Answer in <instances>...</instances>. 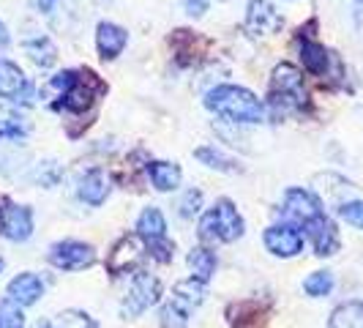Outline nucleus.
Masks as SVG:
<instances>
[{
    "mask_svg": "<svg viewBox=\"0 0 363 328\" xmlns=\"http://www.w3.org/2000/svg\"><path fill=\"white\" fill-rule=\"evenodd\" d=\"M205 107L221 118H227L230 124H243V126L262 124L265 112H268V107L255 93L249 88H240V85H216L205 96Z\"/></svg>",
    "mask_w": 363,
    "mask_h": 328,
    "instance_id": "obj_1",
    "label": "nucleus"
},
{
    "mask_svg": "<svg viewBox=\"0 0 363 328\" xmlns=\"http://www.w3.org/2000/svg\"><path fill=\"white\" fill-rule=\"evenodd\" d=\"M268 104L273 115H290V112H303L309 107V93L303 85V74L292 63H279L271 74V93Z\"/></svg>",
    "mask_w": 363,
    "mask_h": 328,
    "instance_id": "obj_2",
    "label": "nucleus"
},
{
    "mask_svg": "<svg viewBox=\"0 0 363 328\" xmlns=\"http://www.w3.org/2000/svg\"><path fill=\"white\" fill-rule=\"evenodd\" d=\"M246 222L235 208V202L221 197L200 219V238L205 244H233L243 236Z\"/></svg>",
    "mask_w": 363,
    "mask_h": 328,
    "instance_id": "obj_3",
    "label": "nucleus"
},
{
    "mask_svg": "<svg viewBox=\"0 0 363 328\" xmlns=\"http://www.w3.org/2000/svg\"><path fill=\"white\" fill-rule=\"evenodd\" d=\"M162 298V282L147 271H137L134 279H131V288H128V295L123 298V317H140L143 312H147L153 304H159Z\"/></svg>",
    "mask_w": 363,
    "mask_h": 328,
    "instance_id": "obj_4",
    "label": "nucleus"
},
{
    "mask_svg": "<svg viewBox=\"0 0 363 328\" xmlns=\"http://www.w3.org/2000/svg\"><path fill=\"white\" fill-rule=\"evenodd\" d=\"M104 91H107V85H104V80H99V74L91 69H79L74 77V85L60 99L57 107L69 109V112H85L99 102V96Z\"/></svg>",
    "mask_w": 363,
    "mask_h": 328,
    "instance_id": "obj_5",
    "label": "nucleus"
},
{
    "mask_svg": "<svg viewBox=\"0 0 363 328\" xmlns=\"http://www.w3.org/2000/svg\"><path fill=\"white\" fill-rule=\"evenodd\" d=\"M325 214V208H323V202L317 195H311L309 189H301V186H292L284 192V205H281V217L284 222H292V224H298L301 230L314 222L317 217H323Z\"/></svg>",
    "mask_w": 363,
    "mask_h": 328,
    "instance_id": "obj_6",
    "label": "nucleus"
},
{
    "mask_svg": "<svg viewBox=\"0 0 363 328\" xmlns=\"http://www.w3.org/2000/svg\"><path fill=\"white\" fill-rule=\"evenodd\" d=\"M47 257L57 271H85L96 263V249L85 241H57Z\"/></svg>",
    "mask_w": 363,
    "mask_h": 328,
    "instance_id": "obj_7",
    "label": "nucleus"
},
{
    "mask_svg": "<svg viewBox=\"0 0 363 328\" xmlns=\"http://www.w3.org/2000/svg\"><path fill=\"white\" fill-rule=\"evenodd\" d=\"M262 244L265 249L271 252L273 257H298L303 252V244H306V236L298 224L292 222H281V224H271L262 236Z\"/></svg>",
    "mask_w": 363,
    "mask_h": 328,
    "instance_id": "obj_8",
    "label": "nucleus"
},
{
    "mask_svg": "<svg viewBox=\"0 0 363 328\" xmlns=\"http://www.w3.org/2000/svg\"><path fill=\"white\" fill-rule=\"evenodd\" d=\"M145 257V249H143V238L140 236H123L112 252L107 255V271L112 276H123V273L140 271V263Z\"/></svg>",
    "mask_w": 363,
    "mask_h": 328,
    "instance_id": "obj_9",
    "label": "nucleus"
},
{
    "mask_svg": "<svg viewBox=\"0 0 363 328\" xmlns=\"http://www.w3.org/2000/svg\"><path fill=\"white\" fill-rule=\"evenodd\" d=\"M298 50H301V63L311 77H328L330 66H333V53L325 50L317 38H311V33L298 31Z\"/></svg>",
    "mask_w": 363,
    "mask_h": 328,
    "instance_id": "obj_10",
    "label": "nucleus"
},
{
    "mask_svg": "<svg viewBox=\"0 0 363 328\" xmlns=\"http://www.w3.org/2000/svg\"><path fill=\"white\" fill-rule=\"evenodd\" d=\"M284 25V17L276 11L271 0H249V9H246V28L257 33V36H271L279 33Z\"/></svg>",
    "mask_w": 363,
    "mask_h": 328,
    "instance_id": "obj_11",
    "label": "nucleus"
},
{
    "mask_svg": "<svg viewBox=\"0 0 363 328\" xmlns=\"http://www.w3.org/2000/svg\"><path fill=\"white\" fill-rule=\"evenodd\" d=\"M303 236L311 241V246H314V255L317 257H330L339 252V230H336V224L330 222L328 214L323 217H317L314 222H309L306 227H303Z\"/></svg>",
    "mask_w": 363,
    "mask_h": 328,
    "instance_id": "obj_12",
    "label": "nucleus"
},
{
    "mask_svg": "<svg viewBox=\"0 0 363 328\" xmlns=\"http://www.w3.org/2000/svg\"><path fill=\"white\" fill-rule=\"evenodd\" d=\"M0 230L9 241H28L33 236V211L28 205H9L0 214Z\"/></svg>",
    "mask_w": 363,
    "mask_h": 328,
    "instance_id": "obj_13",
    "label": "nucleus"
},
{
    "mask_svg": "<svg viewBox=\"0 0 363 328\" xmlns=\"http://www.w3.org/2000/svg\"><path fill=\"white\" fill-rule=\"evenodd\" d=\"M30 96V82L25 72L19 69L17 63L0 58V99H11V102H28Z\"/></svg>",
    "mask_w": 363,
    "mask_h": 328,
    "instance_id": "obj_14",
    "label": "nucleus"
},
{
    "mask_svg": "<svg viewBox=\"0 0 363 328\" xmlns=\"http://www.w3.org/2000/svg\"><path fill=\"white\" fill-rule=\"evenodd\" d=\"M126 28H121L115 22H99V28H96V50L101 55V60H115L118 55L126 50Z\"/></svg>",
    "mask_w": 363,
    "mask_h": 328,
    "instance_id": "obj_15",
    "label": "nucleus"
},
{
    "mask_svg": "<svg viewBox=\"0 0 363 328\" xmlns=\"http://www.w3.org/2000/svg\"><path fill=\"white\" fill-rule=\"evenodd\" d=\"M41 295H44V282L30 271L14 276L6 288V298H11L19 307H33Z\"/></svg>",
    "mask_w": 363,
    "mask_h": 328,
    "instance_id": "obj_16",
    "label": "nucleus"
},
{
    "mask_svg": "<svg viewBox=\"0 0 363 328\" xmlns=\"http://www.w3.org/2000/svg\"><path fill=\"white\" fill-rule=\"evenodd\" d=\"M77 192H79V200L82 202H88V205H93V208H99V205L107 202L112 186H109V178L104 175V170L93 167V170H88V173L79 178Z\"/></svg>",
    "mask_w": 363,
    "mask_h": 328,
    "instance_id": "obj_17",
    "label": "nucleus"
},
{
    "mask_svg": "<svg viewBox=\"0 0 363 328\" xmlns=\"http://www.w3.org/2000/svg\"><path fill=\"white\" fill-rule=\"evenodd\" d=\"M169 44H172L175 58H178L181 66H194L205 55V47H208V41L200 38L197 33H191V31H175L172 38H169Z\"/></svg>",
    "mask_w": 363,
    "mask_h": 328,
    "instance_id": "obj_18",
    "label": "nucleus"
},
{
    "mask_svg": "<svg viewBox=\"0 0 363 328\" xmlns=\"http://www.w3.org/2000/svg\"><path fill=\"white\" fill-rule=\"evenodd\" d=\"M227 315L233 328H265L268 320V310L259 301H238L227 310Z\"/></svg>",
    "mask_w": 363,
    "mask_h": 328,
    "instance_id": "obj_19",
    "label": "nucleus"
},
{
    "mask_svg": "<svg viewBox=\"0 0 363 328\" xmlns=\"http://www.w3.org/2000/svg\"><path fill=\"white\" fill-rule=\"evenodd\" d=\"M145 173L159 192H175L183 181V170L175 162H147Z\"/></svg>",
    "mask_w": 363,
    "mask_h": 328,
    "instance_id": "obj_20",
    "label": "nucleus"
},
{
    "mask_svg": "<svg viewBox=\"0 0 363 328\" xmlns=\"http://www.w3.org/2000/svg\"><path fill=\"white\" fill-rule=\"evenodd\" d=\"M137 236L143 238L145 244L153 241H162L167 238V219H164L162 208H145L140 217H137Z\"/></svg>",
    "mask_w": 363,
    "mask_h": 328,
    "instance_id": "obj_21",
    "label": "nucleus"
},
{
    "mask_svg": "<svg viewBox=\"0 0 363 328\" xmlns=\"http://www.w3.org/2000/svg\"><path fill=\"white\" fill-rule=\"evenodd\" d=\"M30 131V121L17 107L0 104V137L3 140H22Z\"/></svg>",
    "mask_w": 363,
    "mask_h": 328,
    "instance_id": "obj_22",
    "label": "nucleus"
},
{
    "mask_svg": "<svg viewBox=\"0 0 363 328\" xmlns=\"http://www.w3.org/2000/svg\"><path fill=\"white\" fill-rule=\"evenodd\" d=\"M172 301H175L181 310H186L189 315H191V312L205 301V282L194 279V276L186 279V282H178L175 290H172Z\"/></svg>",
    "mask_w": 363,
    "mask_h": 328,
    "instance_id": "obj_23",
    "label": "nucleus"
},
{
    "mask_svg": "<svg viewBox=\"0 0 363 328\" xmlns=\"http://www.w3.org/2000/svg\"><path fill=\"white\" fill-rule=\"evenodd\" d=\"M194 156H197V162H202L205 167H211V170H216V173H240L243 170L238 159H233L230 153H224L216 146H200L194 151Z\"/></svg>",
    "mask_w": 363,
    "mask_h": 328,
    "instance_id": "obj_24",
    "label": "nucleus"
},
{
    "mask_svg": "<svg viewBox=\"0 0 363 328\" xmlns=\"http://www.w3.org/2000/svg\"><path fill=\"white\" fill-rule=\"evenodd\" d=\"M328 328H363V301H345L330 312Z\"/></svg>",
    "mask_w": 363,
    "mask_h": 328,
    "instance_id": "obj_25",
    "label": "nucleus"
},
{
    "mask_svg": "<svg viewBox=\"0 0 363 328\" xmlns=\"http://www.w3.org/2000/svg\"><path fill=\"white\" fill-rule=\"evenodd\" d=\"M25 53L30 55V60L41 66V69H50L55 60H57V50H55L52 38L50 36H33L25 41Z\"/></svg>",
    "mask_w": 363,
    "mask_h": 328,
    "instance_id": "obj_26",
    "label": "nucleus"
},
{
    "mask_svg": "<svg viewBox=\"0 0 363 328\" xmlns=\"http://www.w3.org/2000/svg\"><path fill=\"white\" fill-rule=\"evenodd\" d=\"M189 268H191V276L200 279V282H208L213 273H216V255L208 249V246H194L189 252Z\"/></svg>",
    "mask_w": 363,
    "mask_h": 328,
    "instance_id": "obj_27",
    "label": "nucleus"
},
{
    "mask_svg": "<svg viewBox=\"0 0 363 328\" xmlns=\"http://www.w3.org/2000/svg\"><path fill=\"white\" fill-rule=\"evenodd\" d=\"M25 162H28V153L19 148V140H3L0 137V173L14 175Z\"/></svg>",
    "mask_w": 363,
    "mask_h": 328,
    "instance_id": "obj_28",
    "label": "nucleus"
},
{
    "mask_svg": "<svg viewBox=\"0 0 363 328\" xmlns=\"http://www.w3.org/2000/svg\"><path fill=\"white\" fill-rule=\"evenodd\" d=\"M303 290L311 298H325L328 293L333 290V273L330 271H314L311 276L303 279Z\"/></svg>",
    "mask_w": 363,
    "mask_h": 328,
    "instance_id": "obj_29",
    "label": "nucleus"
},
{
    "mask_svg": "<svg viewBox=\"0 0 363 328\" xmlns=\"http://www.w3.org/2000/svg\"><path fill=\"white\" fill-rule=\"evenodd\" d=\"M0 328H25L22 307L14 304L11 298H3L0 301Z\"/></svg>",
    "mask_w": 363,
    "mask_h": 328,
    "instance_id": "obj_30",
    "label": "nucleus"
},
{
    "mask_svg": "<svg viewBox=\"0 0 363 328\" xmlns=\"http://www.w3.org/2000/svg\"><path fill=\"white\" fill-rule=\"evenodd\" d=\"M57 328H99V323L93 320L88 312L82 310H66L57 317Z\"/></svg>",
    "mask_w": 363,
    "mask_h": 328,
    "instance_id": "obj_31",
    "label": "nucleus"
},
{
    "mask_svg": "<svg viewBox=\"0 0 363 328\" xmlns=\"http://www.w3.org/2000/svg\"><path fill=\"white\" fill-rule=\"evenodd\" d=\"M162 328H189V312L181 310L175 301L162 307Z\"/></svg>",
    "mask_w": 363,
    "mask_h": 328,
    "instance_id": "obj_32",
    "label": "nucleus"
},
{
    "mask_svg": "<svg viewBox=\"0 0 363 328\" xmlns=\"http://www.w3.org/2000/svg\"><path fill=\"white\" fill-rule=\"evenodd\" d=\"M200 211H202V192L200 189H189L181 197V202H178V214L183 219H194Z\"/></svg>",
    "mask_w": 363,
    "mask_h": 328,
    "instance_id": "obj_33",
    "label": "nucleus"
},
{
    "mask_svg": "<svg viewBox=\"0 0 363 328\" xmlns=\"http://www.w3.org/2000/svg\"><path fill=\"white\" fill-rule=\"evenodd\" d=\"M339 217L345 219L347 224L363 230V200H347L339 205Z\"/></svg>",
    "mask_w": 363,
    "mask_h": 328,
    "instance_id": "obj_34",
    "label": "nucleus"
},
{
    "mask_svg": "<svg viewBox=\"0 0 363 328\" xmlns=\"http://www.w3.org/2000/svg\"><path fill=\"white\" fill-rule=\"evenodd\" d=\"M147 249H150V257H153V260H159V263H169L172 255H175V244H172L169 238H162V241L147 244Z\"/></svg>",
    "mask_w": 363,
    "mask_h": 328,
    "instance_id": "obj_35",
    "label": "nucleus"
},
{
    "mask_svg": "<svg viewBox=\"0 0 363 328\" xmlns=\"http://www.w3.org/2000/svg\"><path fill=\"white\" fill-rule=\"evenodd\" d=\"M208 6H211V0H183V9H186V14L189 17H202L205 11H208Z\"/></svg>",
    "mask_w": 363,
    "mask_h": 328,
    "instance_id": "obj_36",
    "label": "nucleus"
},
{
    "mask_svg": "<svg viewBox=\"0 0 363 328\" xmlns=\"http://www.w3.org/2000/svg\"><path fill=\"white\" fill-rule=\"evenodd\" d=\"M352 17H355V25L363 22V0H352Z\"/></svg>",
    "mask_w": 363,
    "mask_h": 328,
    "instance_id": "obj_37",
    "label": "nucleus"
},
{
    "mask_svg": "<svg viewBox=\"0 0 363 328\" xmlns=\"http://www.w3.org/2000/svg\"><path fill=\"white\" fill-rule=\"evenodd\" d=\"M55 6H57V0H38V11L41 14H52Z\"/></svg>",
    "mask_w": 363,
    "mask_h": 328,
    "instance_id": "obj_38",
    "label": "nucleus"
},
{
    "mask_svg": "<svg viewBox=\"0 0 363 328\" xmlns=\"http://www.w3.org/2000/svg\"><path fill=\"white\" fill-rule=\"evenodd\" d=\"M9 41H11L9 28H6V25H3V19H0V50H3V47H9Z\"/></svg>",
    "mask_w": 363,
    "mask_h": 328,
    "instance_id": "obj_39",
    "label": "nucleus"
},
{
    "mask_svg": "<svg viewBox=\"0 0 363 328\" xmlns=\"http://www.w3.org/2000/svg\"><path fill=\"white\" fill-rule=\"evenodd\" d=\"M33 328H52V323H50V320H36Z\"/></svg>",
    "mask_w": 363,
    "mask_h": 328,
    "instance_id": "obj_40",
    "label": "nucleus"
},
{
    "mask_svg": "<svg viewBox=\"0 0 363 328\" xmlns=\"http://www.w3.org/2000/svg\"><path fill=\"white\" fill-rule=\"evenodd\" d=\"M0 271H3V260H0Z\"/></svg>",
    "mask_w": 363,
    "mask_h": 328,
    "instance_id": "obj_41",
    "label": "nucleus"
}]
</instances>
